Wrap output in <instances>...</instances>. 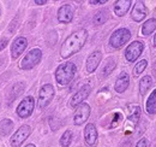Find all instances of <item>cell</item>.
Masks as SVG:
<instances>
[{
  "mask_svg": "<svg viewBox=\"0 0 156 147\" xmlns=\"http://www.w3.org/2000/svg\"><path fill=\"white\" fill-rule=\"evenodd\" d=\"M41 57H42V52L40 51L39 48L31 50L29 53H27V55L23 58V60L20 62V66L22 68V69H24V70L33 69L36 64H39L40 63Z\"/></svg>",
  "mask_w": 156,
  "mask_h": 147,
  "instance_id": "obj_4",
  "label": "cell"
},
{
  "mask_svg": "<svg viewBox=\"0 0 156 147\" xmlns=\"http://www.w3.org/2000/svg\"><path fill=\"white\" fill-rule=\"evenodd\" d=\"M27 46H28V41H27L25 37H23V36L17 37V39L13 41L12 47H11V55H12V58H13V59L18 58V57L24 52V50L27 48Z\"/></svg>",
  "mask_w": 156,
  "mask_h": 147,
  "instance_id": "obj_11",
  "label": "cell"
},
{
  "mask_svg": "<svg viewBox=\"0 0 156 147\" xmlns=\"http://www.w3.org/2000/svg\"><path fill=\"white\" fill-rule=\"evenodd\" d=\"M30 131H31V129L29 126H23V127H20L15 134H13V136L11 138V145L12 147H20L25 140H27V138L30 135Z\"/></svg>",
  "mask_w": 156,
  "mask_h": 147,
  "instance_id": "obj_7",
  "label": "cell"
},
{
  "mask_svg": "<svg viewBox=\"0 0 156 147\" xmlns=\"http://www.w3.org/2000/svg\"><path fill=\"white\" fill-rule=\"evenodd\" d=\"M71 140H72V133H71V130H66L62 134L61 139H60V145H61V147H69L70 144H71Z\"/></svg>",
  "mask_w": 156,
  "mask_h": 147,
  "instance_id": "obj_24",
  "label": "cell"
},
{
  "mask_svg": "<svg viewBox=\"0 0 156 147\" xmlns=\"http://www.w3.org/2000/svg\"><path fill=\"white\" fill-rule=\"evenodd\" d=\"M147 111L150 115L156 113V89L151 93V95L149 96V99L147 101Z\"/></svg>",
  "mask_w": 156,
  "mask_h": 147,
  "instance_id": "obj_22",
  "label": "cell"
},
{
  "mask_svg": "<svg viewBox=\"0 0 156 147\" xmlns=\"http://www.w3.org/2000/svg\"><path fill=\"white\" fill-rule=\"evenodd\" d=\"M89 115H90V106L88 104H80L75 113V117H73L75 124L76 126L83 124L89 118Z\"/></svg>",
  "mask_w": 156,
  "mask_h": 147,
  "instance_id": "obj_9",
  "label": "cell"
},
{
  "mask_svg": "<svg viewBox=\"0 0 156 147\" xmlns=\"http://www.w3.org/2000/svg\"><path fill=\"white\" fill-rule=\"evenodd\" d=\"M84 138H85V141L88 145L90 146H94L96 144V140H98V130L95 128L94 124H88L85 129H84Z\"/></svg>",
  "mask_w": 156,
  "mask_h": 147,
  "instance_id": "obj_14",
  "label": "cell"
},
{
  "mask_svg": "<svg viewBox=\"0 0 156 147\" xmlns=\"http://www.w3.org/2000/svg\"><path fill=\"white\" fill-rule=\"evenodd\" d=\"M25 147H36L35 145H33V144H30V145H27Z\"/></svg>",
  "mask_w": 156,
  "mask_h": 147,
  "instance_id": "obj_31",
  "label": "cell"
},
{
  "mask_svg": "<svg viewBox=\"0 0 156 147\" xmlns=\"http://www.w3.org/2000/svg\"><path fill=\"white\" fill-rule=\"evenodd\" d=\"M131 39V33L130 30L125 29V28H121V29H118L115 30L112 36L109 39V43L111 46H113L114 48H120L122 47L129 40Z\"/></svg>",
  "mask_w": 156,
  "mask_h": 147,
  "instance_id": "obj_3",
  "label": "cell"
},
{
  "mask_svg": "<svg viewBox=\"0 0 156 147\" xmlns=\"http://www.w3.org/2000/svg\"><path fill=\"white\" fill-rule=\"evenodd\" d=\"M7 46V39H1L0 40V51H2Z\"/></svg>",
  "mask_w": 156,
  "mask_h": 147,
  "instance_id": "obj_28",
  "label": "cell"
},
{
  "mask_svg": "<svg viewBox=\"0 0 156 147\" xmlns=\"http://www.w3.org/2000/svg\"><path fill=\"white\" fill-rule=\"evenodd\" d=\"M35 4H37V5H43V4H46V0H36Z\"/></svg>",
  "mask_w": 156,
  "mask_h": 147,
  "instance_id": "obj_30",
  "label": "cell"
},
{
  "mask_svg": "<svg viewBox=\"0 0 156 147\" xmlns=\"http://www.w3.org/2000/svg\"><path fill=\"white\" fill-rule=\"evenodd\" d=\"M114 68H115V62L113 58H109L107 60V63L105 64V66L102 68V76H108L114 70Z\"/></svg>",
  "mask_w": 156,
  "mask_h": 147,
  "instance_id": "obj_23",
  "label": "cell"
},
{
  "mask_svg": "<svg viewBox=\"0 0 156 147\" xmlns=\"http://www.w3.org/2000/svg\"><path fill=\"white\" fill-rule=\"evenodd\" d=\"M54 96V88L52 85H44L39 93V100H37V105H39V109H44L49 103L51 100L53 99Z\"/></svg>",
  "mask_w": 156,
  "mask_h": 147,
  "instance_id": "obj_5",
  "label": "cell"
},
{
  "mask_svg": "<svg viewBox=\"0 0 156 147\" xmlns=\"http://www.w3.org/2000/svg\"><path fill=\"white\" fill-rule=\"evenodd\" d=\"M156 29V19L151 18V19H148L143 27H142V34L143 35H149L151 34L154 30Z\"/></svg>",
  "mask_w": 156,
  "mask_h": 147,
  "instance_id": "obj_19",
  "label": "cell"
},
{
  "mask_svg": "<svg viewBox=\"0 0 156 147\" xmlns=\"http://www.w3.org/2000/svg\"><path fill=\"white\" fill-rule=\"evenodd\" d=\"M35 107V100L33 96H27L23 99V101L20 103L17 107V113L22 118H27L29 117Z\"/></svg>",
  "mask_w": 156,
  "mask_h": 147,
  "instance_id": "obj_6",
  "label": "cell"
},
{
  "mask_svg": "<svg viewBox=\"0 0 156 147\" xmlns=\"http://www.w3.org/2000/svg\"><path fill=\"white\" fill-rule=\"evenodd\" d=\"M129 83H130L129 75L126 73H121L117 78V82H115V91L118 93L125 92L127 89V87H129Z\"/></svg>",
  "mask_w": 156,
  "mask_h": 147,
  "instance_id": "obj_16",
  "label": "cell"
},
{
  "mask_svg": "<svg viewBox=\"0 0 156 147\" xmlns=\"http://www.w3.org/2000/svg\"><path fill=\"white\" fill-rule=\"evenodd\" d=\"M154 45H155V47H156V34H155V37H154Z\"/></svg>",
  "mask_w": 156,
  "mask_h": 147,
  "instance_id": "obj_32",
  "label": "cell"
},
{
  "mask_svg": "<svg viewBox=\"0 0 156 147\" xmlns=\"http://www.w3.org/2000/svg\"><path fill=\"white\" fill-rule=\"evenodd\" d=\"M91 92V87L89 85H84L79 91H78L71 99V106H77V105H80L83 104V101L89 96V94Z\"/></svg>",
  "mask_w": 156,
  "mask_h": 147,
  "instance_id": "obj_10",
  "label": "cell"
},
{
  "mask_svg": "<svg viewBox=\"0 0 156 147\" xmlns=\"http://www.w3.org/2000/svg\"><path fill=\"white\" fill-rule=\"evenodd\" d=\"M105 2H106V0H100V1H93V0H91V1H90V4H93V5H94V4H96V5H98V4H105Z\"/></svg>",
  "mask_w": 156,
  "mask_h": 147,
  "instance_id": "obj_29",
  "label": "cell"
},
{
  "mask_svg": "<svg viewBox=\"0 0 156 147\" xmlns=\"http://www.w3.org/2000/svg\"><path fill=\"white\" fill-rule=\"evenodd\" d=\"M147 64H148V62L145 60V59H143V60H140V62H138L137 63V65L135 66V69H133V75L135 76H139L142 71H144V69L147 68Z\"/></svg>",
  "mask_w": 156,
  "mask_h": 147,
  "instance_id": "obj_26",
  "label": "cell"
},
{
  "mask_svg": "<svg viewBox=\"0 0 156 147\" xmlns=\"http://www.w3.org/2000/svg\"><path fill=\"white\" fill-rule=\"evenodd\" d=\"M131 6V1L130 0H119L115 2V6H114V12L118 16H124L129 9Z\"/></svg>",
  "mask_w": 156,
  "mask_h": 147,
  "instance_id": "obj_17",
  "label": "cell"
},
{
  "mask_svg": "<svg viewBox=\"0 0 156 147\" xmlns=\"http://www.w3.org/2000/svg\"><path fill=\"white\" fill-rule=\"evenodd\" d=\"M101 59H102V53L100 51H95L94 53H91L88 57V60H87V70H88V73H94L96 70Z\"/></svg>",
  "mask_w": 156,
  "mask_h": 147,
  "instance_id": "obj_13",
  "label": "cell"
},
{
  "mask_svg": "<svg viewBox=\"0 0 156 147\" xmlns=\"http://www.w3.org/2000/svg\"><path fill=\"white\" fill-rule=\"evenodd\" d=\"M136 147H149V141H148L145 138H143V139H140V140L138 141V144L136 145Z\"/></svg>",
  "mask_w": 156,
  "mask_h": 147,
  "instance_id": "obj_27",
  "label": "cell"
},
{
  "mask_svg": "<svg viewBox=\"0 0 156 147\" xmlns=\"http://www.w3.org/2000/svg\"><path fill=\"white\" fill-rule=\"evenodd\" d=\"M77 71V68L73 63H65V64H61L57 69L55 71V78H57V82H58L60 86H66L69 85L73 77H75V74Z\"/></svg>",
  "mask_w": 156,
  "mask_h": 147,
  "instance_id": "obj_2",
  "label": "cell"
},
{
  "mask_svg": "<svg viewBox=\"0 0 156 147\" xmlns=\"http://www.w3.org/2000/svg\"><path fill=\"white\" fill-rule=\"evenodd\" d=\"M143 48H144V45L143 42H139V41H135L132 42L131 45H129V47L126 48L125 51V57L129 62H135L137 58L140 55V53L143 52Z\"/></svg>",
  "mask_w": 156,
  "mask_h": 147,
  "instance_id": "obj_8",
  "label": "cell"
},
{
  "mask_svg": "<svg viewBox=\"0 0 156 147\" xmlns=\"http://www.w3.org/2000/svg\"><path fill=\"white\" fill-rule=\"evenodd\" d=\"M88 37V33L84 29H80L76 33L71 34L70 36L65 40V42L61 46L60 55L62 58H69L72 55L77 53L78 51L84 46Z\"/></svg>",
  "mask_w": 156,
  "mask_h": 147,
  "instance_id": "obj_1",
  "label": "cell"
},
{
  "mask_svg": "<svg viewBox=\"0 0 156 147\" xmlns=\"http://www.w3.org/2000/svg\"><path fill=\"white\" fill-rule=\"evenodd\" d=\"M108 18H109V13H108V11H107V10H101V11H98V13L94 16V24L101 25V24L106 23Z\"/></svg>",
  "mask_w": 156,
  "mask_h": 147,
  "instance_id": "obj_21",
  "label": "cell"
},
{
  "mask_svg": "<svg viewBox=\"0 0 156 147\" xmlns=\"http://www.w3.org/2000/svg\"><path fill=\"white\" fill-rule=\"evenodd\" d=\"M130 109H132V112H130L129 119L130 121H133L136 123L137 121L139 119V116H140V109H139V106H136V105L130 106Z\"/></svg>",
  "mask_w": 156,
  "mask_h": 147,
  "instance_id": "obj_25",
  "label": "cell"
},
{
  "mask_svg": "<svg viewBox=\"0 0 156 147\" xmlns=\"http://www.w3.org/2000/svg\"><path fill=\"white\" fill-rule=\"evenodd\" d=\"M73 18V9L71 5H62L58 11V19L61 23H70Z\"/></svg>",
  "mask_w": 156,
  "mask_h": 147,
  "instance_id": "obj_12",
  "label": "cell"
},
{
  "mask_svg": "<svg viewBox=\"0 0 156 147\" xmlns=\"http://www.w3.org/2000/svg\"><path fill=\"white\" fill-rule=\"evenodd\" d=\"M12 129H13V122L11 119H4L0 122V135L2 136L7 135L11 133Z\"/></svg>",
  "mask_w": 156,
  "mask_h": 147,
  "instance_id": "obj_20",
  "label": "cell"
},
{
  "mask_svg": "<svg viewBox=\"0 0 156 147\" xmlns=\"http://www.w3.org/2000/svg\"><path fill=\"white\" fill-rule=\"evenodd\" d=\"M151 85H153V78L150 76H144L139 82V92H140V94L144 95L148 92V89L151 87Z\"/></svg>",
  "mask_w": 156,
  "mask_h": 147,
  "instance_id": "obj_18",
  "label": "cell"
},
{
  "mask_svg": "<svg viewBox=\"0 0 156 147\" xmlns=\"http://www.w3.org/2000/svg\"><path fill=\"white\" fill-rule=\"evenodd\" d=\"M132 19L136 21V22H140L142 19H144V17L147 16V7L143 2L138 1L136 2V5L133 6V10H132Z\"/></svg>",
  "mask_w": 156,
  "mask_h": 147,
  "instance_id": "obj_15",
  "label": "cell"
}]
</instances>
